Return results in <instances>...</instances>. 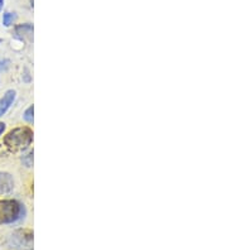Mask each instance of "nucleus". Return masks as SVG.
<instances>
[{
  "label": "nucleus",
  "instance_id": "f257e3e1",
  "mask_svg": "<svg viewBox=\"0 0 227 250\" xmlns=\"http://www.w3.org/2000/svg\"><path fill=\"white\" fill-rule=\"evenodd\" d=\"M33 142V130L28 126H21L10 130L4 138V144L12 152L25 150Z\"/></svg>",
  "mask_w": 227,
  "mask_h": 250
},
{
  "label": "nucleus",
  "instance_id": "f03ea898",
  "mask_svg": "<svg viewBox=\"0 0 227 250\" xmlns=\"http://www.w3.org/2000/svg\"><path fill=\"white\" fill-rule=\"evenodd\" d=\"M25 215L24 206L17 200H0V225L21 221Z\"/></svg>",
  "mask_w": 227,
  "mask_h": 250
},
{
  "label": "nucleus",
  "instance_id": "7ed1b4c3",
  "mask_svg": "<svg viewBox=\"0 0 227 250\" xmlns=\"http://www.w3.org/2000/svg\"><path fill=\"white\" fill-rule=\"evenodd\" d=\"M8 247L12 250H33V231L29 229H18L10 234Z\"/></svg>",
  "mask_w": 227,
  "mask_h": 250
},
{
  "label": "nucleus",
  "instance_id": "20e7f679",
  "mask_svg": "<svg viewBox=\"0 0 227 250\" xmlns=\"http://www.w3.org/2000/svg\"><path fill=\"white\" fill-rule=\"evenodd\" d=\"M14 188V180L9 173L0 172V196L8 195Z\"/></svg>",
  "mask_w": 227,
  "mask_h": 250
},
{
  "label": "nucleus",
  "instance_id": "39448f33",
  "mask_svg": "<svg viewBox=\"0 0 227 250\" xmlns=\"http://www.w3.org/2000/svg\"><path fill=\"white\" fill-rule=\"evenodd\" d=\"M15 101V91L14 90H9L6 91L3 98L0 99V118L5 115L6 111L12 107Z\"/></svg>",
  "mask_w": 227,
  "mask_h": 250
},
{
  "label": "nucleus",
  "instance_id": "423d86ee",
  "mask_svg": "<svg viewBox=\"0 0 227 250\" xmlns=\"http://www.w3.org/2000/svg\"><path fill=\"white\" fill-rule=\"evenodd\" d=\"M15 34L21 38V40H32L33 37V27L29 23L25 24H21L18 27H15Z\"/></svg>",
  "mask_w": 227,
  "mask_h": 250
},
{
  "label": "nucleus",
  "instance_id": "0eeeda50",
  "mask_svg": "<svg viewBox=\"0 0 227 250\" xmlns=\"http://www.w3.org/2000/svg\"><path fill=\"white\" fill-rule=\"evenodd\" d=\"M23 119H24L27 123H33V120H34V107H33V105H30V106L28 107L27 110H25L24 114H23Z\"/></svg>",
  "mask_w": 227,
  "mask_h": 250
},
{
  "label": "nucleus",
  "instance_id": "6e6552de",
  "mask_svg": "<svg viewBox=\"0 0 227 250\" xmlns=\"http://www.w3.org/2000/svg\"><path fill=\"white\" fill-rule=\"evenodd\" d=\"M21 162L25 167H32L33 166V150H30L29 153L21 157Z\"/></svg>",
  "mask_w": 227,
  "mask_h": 250
},
{
  "label": "nucleus",
  "instance_id": "1a4fd4ad",
  "mask_svg": "<svg viewBox=\"0 0 227 250\" xmlns=\"http://www.w3.org/2000/svg\"><path fill=\"white\" fill-rule=\"evenodd\" d=\"M15 21V14L14 13H5L3 16V24L5 25V27H9V25H12L13 23H14Z\"/></svg>",
  "mask_w": 227,
  "mask_h": 250
},
{
  "label": "nucleus",
  "instance_id": "9d476101",
  "mask_svg": "<svg viewBox=\"0 0 227 250\" xmlns=\"http://www.w3.org/2000/svg\"><path fill=\"white\" fill-rule=\"evenodd\" d=\"M9 63L10 62L8 60H3V61H0V72H3L5 71L6 68L9 67Z\"/></svg>",
  "mask_w": 227,
  "mask_h": 250
},
{
  "label": "nucleus",
  "instance_id": "9b49d317",
  "mask_svg": "<svg viewBox=\"0 0 227 250\" xmlns=\"http://www.w3.org/2000/svg\"><path fill=\"white\" fill-rule=\"evenodd\" d=\"M4 130H5V124H4V123H0V137L3 135Z\"/></svg>",
  "mask_w": 227,
  "mask_h": 250
},
{
  "label": "nucleus",
  "instance_id": "f8f14e48",
  "mask_svg": "<svg viewBox=\"0 0 227 250\" xmlns=\"http://www.w3.org/2000/svg\"><path fill=\"white\" fill-rule=\"evenodd\" d=\"M3 5H4V0H0V10H1Z\"/></svg>",
  "mask_w": 227,
  "mask_h": 250
}]
</instances>
